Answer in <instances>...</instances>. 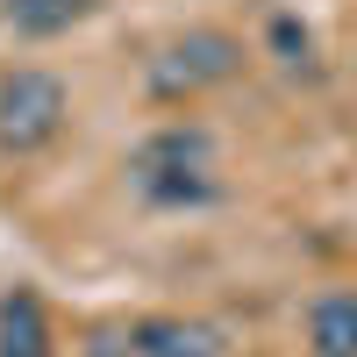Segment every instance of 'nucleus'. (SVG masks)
<instances>
[{
  "instance_id": "1",
  "label": "nucleus",
  "mask_w": 357,
  "mask_h": 357,
  "mask_svg": "<svg viewBox=\"0 0 357 357\" xmlns=\"http://www.w3.org/2000/svg\"><path fill=\"white\" fill-rule=\"evenodd\" d=\"M129 186L151 207H207L215 200V143L207 129H158L136 143Z\"/></svg>"
},
{
  "instance_id": "2",
  "label": "nucleus",
  "mask_w": 357,
  "mask_h": 357,
  "mask_svg": "<svg viewBox=\"0 0 357 357\" xmlns=\"http://www.w3.org/2000/svg\"><path fill=\"white\" fill-rule=\"evenodd\" d=\"M65 114H72V93H65L57 72H43V65L0 72V151L8 158H29L43 143H57Z\"/></svg>"
},
{
  "instance_id": "3",
  "label": "nucleus",
  "mask_w": 357,
  "mask_h": 357,
  "mask_svg": "<svg viewBox=\"0 0 357 357\" xmlns=\"http://www.w3.org/2000/svg\"><path fill=\"white\" fill-rule=\"evenodd\" d=\"M236 65H243V43L229 29H186V36H172L151 57V93L158 100H193L207 86L236 79Z\"/></svg>"
},
{
  "instance_id": "4",
  "label": "nucleus",
  "mask_w": 357,
  "mask_h": 357,
  "mask_svg": "<svg viewBox=\"0 0 357 357\" xmlns=\"http://www.w3.org/2000/svg\"><path fill=\"white\" fill-rule=\"evenodd\" d=\"M129 350L136 357H222V329L186 321V314H143L129 329Z\"/></svg>"
},
{
  "instance_id": "5",
  "label": "nucleus",
  "mask_w": 357,
  "mask_h": 357,
  "mask_svg": "<svg viewBox=\"0 0 357 357\" xmlns=\"http://www.w3.org/2000/svg\"><path fill=\"white\" fill-rule=\"evenodd\" d=\"M307 350L314 357H357V286H321L307 301Z\"/></svg>"
},
{
  "instance_id": "6",
  "label": "nucleus",
  "mask_w": 357,
  "mask_h": 357,
  "mask_svg": "<svg viewBox=\"0 0 357 357\" xmlns=\"http://www.w3.org/2000/svg\"><path fill=\"white\" fill-rule=\"evenodd\" d=\"M0 357H50V314L29 286L0 301Z\"/></svg>"
},
{
  "instance_id": "7",
  "label": "nucleus",
  "mask_w": 357,
  "mask_h": 357,
  "mask_svg": "<svg viewBox=\"0 0 357 357\" xmlns=\"http://www.w3.org/2000/svg\"><path fill=\"white\" fill-rule=\"evenodd\" d=\"M100 0H0V15H8V29L15 36H29V43H50V36H65L72 22H86Z\"/></svg>"
}]
</instances>
